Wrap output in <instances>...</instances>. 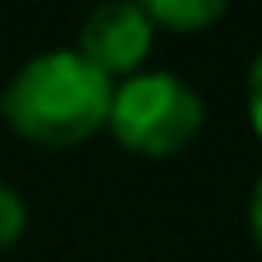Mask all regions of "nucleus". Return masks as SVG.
<instances>
[{
	"label": "nucleus",
	"mask_w": 262,
	"mask_h": 262,
	"mask_svg": "<svg viewBox=\"0 0 262 262\" xmlns=\"http://www.w3.org/2000/svg\"><path fill=\"white\" fill-rule=\"evenodd\" d=\"M106 129L138 157H175L203 129V97L166 69H143L115 83Z\"/></svg>",
	"instance_id": "2"
},
{
	"label": "nucleus",
	"mask_w": 262,
	"mask_h": 262,
	"mask_svg": "<svg viewBox=\"0 0 262 262\" xmlns=\"http://www.w3.org/2000/svg\"><path fill=\"white\" fill-rule=\"evenodd\" d=\"M152 28H166V32H203L212 23H221L226 5L230 0H134Z\"/></svg>",
	"instance_id": "4"
},
{
	"label": "nucleus",
	"mask_w": 262,
	"mask_h": 262,
	"mask_svg": "<svg viewBox=\"0 0 262 262\" xmlns=\"http://www.w3.org/2000/svg\"><path fill=\"white\" fill-rule=\"evenodd\" d=\"M249 230H253V244L262 249V175L253 184V198H249Z\"/></svg>",
	"instance_id": "7"
},
{
	"label": "nucleus",
	"mask_w": 262,
	"mask_h": 262,
	"mask_svg": "<svg viewBox=\"0 0 262 262\" xmlns=\"http://www.w3.org/2000/svg\"><path fill=\"white\" fill-rule=\"evenodd\" d=\"M23 226H28V207H23V198H18L9 184H0V249H9V244L23 235Z\"/></svg>",
	"instance_id": "5"
},
{
	"label": "nucleus",
	"mask_w": 262,
	"mask_h": 262,
	"mask_svg": "<svg viewBox=\"0 0 262 262\" xmlns=\"http://www.w3.org/2000/svg\"><path fill=\"white\" fill-rule=\"evenodd\" d=\"M249 124L262 138V51L253 55V69H249Z\"/></svg>",
	"instance_id": "6"
},
{
	"label": "nucleus",
	"mask_w": 262,
	"mask_h": 262,
	"mask_svg": "<svg viewBox=\"0 0 262 262\" xmlns=\"http://www.w3.org/2000/svg\"><path fill=\"white\" fill-rule=\"evenodd\" d=\"M152 37H157V28L147 23V14L134 0H101L78 23L74 51L92 69H101L111 83H124L134 74H143V64L152 55Z\"/></svg>",
	"instance_id": "3"
},
{
	"label": "nucleus",
	"mask_w": 262,
	"mask_h": 262,
	"mask_svg": "<svg viewBox=\"0 0 262 262\" xmlns=\"http://www.w3.org/2000/svg\"><path fill=\"white\" fill-rule=\"evenodd\" d=\"M115 83L78 51L32 55L0 92L5 124L37 147H78L106 129Z\"/></svg>",
	"instance_id": "1"
}]
</instances>
